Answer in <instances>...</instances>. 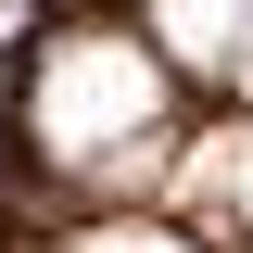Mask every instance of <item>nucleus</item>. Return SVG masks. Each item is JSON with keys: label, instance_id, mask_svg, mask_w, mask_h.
Listing matches in <instances>:
<instances>
[{"label": "nucleus", "instance_id": "f03ea898", "mask_svg": "<svg viewBox=\"0 0 253 253\" xmlns=\"http://www.w3.org/2000/svg\"><path fill=\"white\" fill-rule=\"evenodd\" d=\"M165 203H177V228H228V241H253V101L228 126H203L177 165H165Z\"/></svg>", "mask_w": 253, "mask_h": 253}, {"label": "nucleus", "instance_id": "20e7f679", "mask_svg": "<svg viewBox=\"0 0 253 253\" xmlns=\"http://www.w3.org/2000/svg\"><path fill=\"white\" fill-rule=\"evenodd\" d=\"M51 253H203V228H177V215H89V228H63Z\"/></svg>", "mask_w": 253, "mask_h": 253}, {"label": "nucleus", "instance_id": "f257e3e1", "mask_svg": "<svg viewBox=\"0 0 253 253\" xmlns=\"http://www.w3.org/2000/svg\"><path fill=\"white\" fill-rule=\"evenodd\" d=\"M165 89H177V63L152 38H114V26H63L26 76V139L38 165L89 190H165L177 139H165Z\"/></svg>", "mask_w": 253, "mask_h": 253}, {"label": "nucleus", "instance_id": "7ed1b4c3", "mask_svg": "<svg viewBox=\"0 0 253 253\" xmlns=\"http://www.w3.org/2000/svg\"><path fill=\"white\" fill-rule=\"evenodd\" d=\"M139 13H152V51L177 76H228V51L253 26V0H139Z\"/></svg>", "mask_w": 253, "mask_h": 253}, {"label": "nucleus", "instance_id": "39448f33", "mask_svg": "<svg viewBox=\"0 0 253 253\" xmlns=\"http://www.w3.org/2000/svg\"><path fill=\"white\" fill-rule=\"evenodd\" d=\"M228 89H241V101H253V26H241V51H228Z\"/></svg>", "mask_w": 253, "mask_h": 253}]
</instances>
